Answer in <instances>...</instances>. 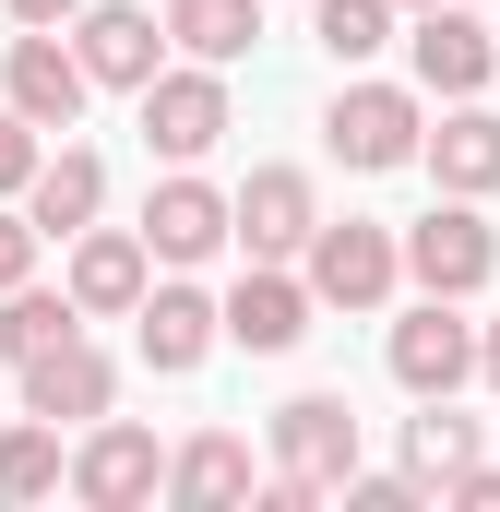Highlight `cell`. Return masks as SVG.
<instances>
[{
	"instance_id": "obj_1",
	"label": "cell",
	"mask_w": 500,
	"mask_h": 512,
	"mask_svg": "<svg viewBox=\"0 0 500 512\" xmlns=\"http://www.w3.org/2000/svg\"><path fill=\"white\" fill-rule=\"evenodd\" d=\"M393 262H405L429 298H477V286H489V262H500V227L465 203V191H441V203H429V215L393 239Z\"/></svg>"
},
{
	"instance_id": "obj_2",
	"label": "cell",
	"mask_w": 500,
	"mask_h": 512,
	"mask_svg": "<svg viewBox=\"0 0 500 512\" xmlns=\"http://www.w3.org/2000/svg\"><path fill=\"white\" fill-rule=\"evenodd\" d=\"M143 143H155L167 167H203V155L227 143V72H215V60L155 72V84H143Z\"/></svg>"
},
{
	"instance_id": "obj_3",
	"label": "cell",
	"mask_w": 500,
	"mask_h": 512,
	"mask_svg": "<svg viewBox=\"0 0 500 512\" xmlns=\"http://www.w3.org/2000/svg\"><path fill=\"white\" fill-rule=\"evenodd\" d=\"M60 477H72V501L131 512V501L167 489V453H155V429H131V417H84V453H72Z\"/></svg>"
},
{
	"instance_id": "obj_4",
	"label": "cell",
	"mask_w": 500,
	"mask_h": 512,
	"mask_svg": "<svg viewBox=\"0 0 500 512\" xmlns=\"http://www.w3.org/2000/svg\"><path fill=\"white\" fill-rule=\"evenodd\" d=\"M84 96H96V84H84V60L60 48V24H24L12 60H0V108L36 120V131H72V120H84Z\"/></svg>"
},
{
	"instance_id": "obj_5",
	"label": "cell",
	"mask_w": 500,
	"mask_h": 512,
	"mask_svg": "<svg viewBox=\"0 0 500 512\" xmlns=\"http://www.w3.org/2000/svg\"><path fill=\"white\" fill-rule=\"evenodd\" d=\"M72 60H84V84L143 96V84L167 72V24H155V12H131V0H84V12H72Z\"/></svg>"
},
{
	"instance_id": "obj_6",
	"label": "cell",
	"mask_w": 500,
	"mask_h": 512,
	"mask_svg": "<svg viewBox=\"0 0 500 512\" xmlns=\"http://www.w3.org/2000/svg\"><path fill=\"white\" fill-rule=\"evenodd\" d=\"M274 465H286L298 489H346V477H358V405H346V393L274 405Z\"/></svg>"
},
{
	"instance_id": "obj_7",
	"label": "cell",
	"mask_w": 500,
	"mask_h": 512,
	"mask_svg": "<svg viewBox=\"0 0 500 512\" xmlns=\"http://www.w3.org/2000/svg\"><path fill=\"white\" fill-rule=\"evenodd\" d=\"M393 227L370 215H346V227H310V298H334V310H381L393 298Z\"/></svg>"
},
{
	"instance_id": "obj_8",
	"label": "cell",
	"mask_w": 500,
	"mask_h": 512,
	"mask_svg": "<svg viewBox=\"0 0 500 512\" xmlns=\"http://www.w3.org/2000/svg\"><path fill=\"white\" fill-rule=\"evenodd\" d=\"M417 96H405V84H346V96H334V108H322V143H334V155H346V167H405V155H417Z\"/></svg>"
},
{
	"instance_id": "obj_9",
	"label": "cell",
	"mask_w": 500,
	"mask_h": 512,
	"mask_svg": "<svg viewBox=\"0 0 500 512\" xmlns=\"http://www.w3.org/2000/svg\"><path fill=\"white\" fill-rule=\"evenodd\" d=\"M465 370H477V322H465L453 298H417V310L393 322V382L429 405V393H465Z\"/></svg>"
},
{
	"instance_id": "obj_10",
	"label": "cell",
	"mask_w": 500,
	"mask_h": 512,
	"mask_svg": "<svg viewBox=\"0 0 500 512\" xmlns=\"http://www.w3.org/2000/svg\"><path fill=\"white\" fill-rule=\"evenodd\" d=\"M310 227H322V203H310L298 167H250V191L227 203V239H239L250 262H298V251H310Z\"/></svg>"
},
{
	"instance_id": "obj_11",
	"label": "cell",
	"mask_w": 500,
	"mask_h": 512,
	"mask_svg": "<svg viewBox=\"0 0 500 512\" xmlns=\"http://www.w3.org/2000/svg\"><path fill=\"white\" fill-rule=\"evenodd\" d=\"M60 286H72V310H84V322H120L131 298L155 286L143 227H72V274H60Z\"/></svg>"
},
{
	"instance_id": "obj_12",
	"label": "cell",
	"mask_w": 500,
	"mask_h": 512,
	"mask_svg": "<svg viewBox=\"0 0 500 512\" xmlns=\"http://www.w3.org/2000/svg\"><path fill=\"white\" fill-rule=\"evenodd\" d=\"M108 358L84 346V334H60V346H36L24 358V417H48V429H84V417H108Z\"/></svg>"
},
{
	"instance_id": "obj_13",
	"label": "cell",
	"mask_w": 500,
	"mask_h": 512,
	"mask_svg": "<svg viewBox=\"0 0 500 512\" xmlns=\"http://www.w3.org/2000/svg\"><path fill=\"white\" fill-rule=\"evenodd\" d=\"M215 334H227V346H250V358H286V346L310 334V286H298V274H274V262H250L239 298L215 310Z\"/></svg>"
},
{
	"instance_id": "obj_14",
	"label": "cell",
	"mask_w": 500,
	"mask_h": 512,
	"mask_svg": "<svg viewBox=\"0 0 500 512\" xmlns=\"http://www.w3.org/2000/svg\"><path fill=\"white\" fill-rule=\"evenodd\" d=\"M131 334H143V370L179 382V370L215 358V298H203V286H143V298H131Z\"/></svg>"
},
{
	"instance_id": "obj_15",
	"label": "cell",
	"mask_w": 500,
	"mask_h": 512,
	"mask_svg": "<svg viewBox=\"0 0 500 512\" xmlns=\"http://www.w3.org/2000/svg\"><path fill=\"white\" fill-rule=\"evenodd\" d=\"M405 48H417V84H429V96H477V84L500 72L489 24H477L465 0H441V12H417V36H405Z\"/></svg>"
},
{
	"instance_id": "obj_16",
	"label": "cell",
	"mask_w": 500,
	"mask_h": 512,
	"mask_svg": "<svg viewBox=\"0 0 500 512\" xmlns=\"http://www.w3.org/2000/svg\"><path fill=\"white\" fill-rule=\"evenodd\" d=\"M12 203H24V227H36V239H72V227H96V203H108V167H96L84 143H60V155H36V179H24Z\"/></svg>"
},
{
	"instance_id": "obj_17",
	"label": "cell",
	"mask_w": 500,
	"mask_h": 512,
	"mask_svg": "<svg viewBox=\"0 0 500 512\" xmlns=\"http://www.w3.org/2000/svg\"><path fill=\"white\" fill-rule=\"evenodd\" d=\"M143 251H155V262L227 251V191H203L191 167H179V179H155V203H143Z\"/></svg>"
},
{
	"instance_id": "obj_18",
	"label": "cell",
	"mask_w": 500,
	"mask_h": 512,
	"mask_svg": "<svg viewBox=\"0 0 500 512\" xmlns=\"http://www.w3.org/2000/svg\"><path fill=\"white\" fill-rule=\"evenodd\" d=\"M417 155H429V179H441V191H465V203L500 191V120L477 108V96H453V120L417 131Z\"/></svg>"
},
{
	"instance_id": "obj_19",
	"label": "cell",
	"mask_w": 500,
	"mask_h": 512,
	"mask_svg": "<svg viewBox=\"0 0 500 512\" xmlns=\"http://www.w3.org/2000/svg\"><path fill=\"white\" fill-rule=\"evenodd\" d=\"M167 48H191V60H250L262 48V0H167Z\"/></svg>"
},
{
	"instance_id": "obj_20",
	"label": "cell",
	"mask_w": 500,
	"mask_h": 512,
	"mask_svg": "<svg viewBox=\"0 0 500 512\" xmlns=\"http://www.w3.org/2000/svg\"><path fill=\"white\" fill-rule=\"evenodd\" d=\"M167 489H179V501H203V512L250 501V441H239V429H203V441H179V453H167Z\"/></svg>"
},
{
	"instance_id": "obj_21",
	"label": "cell",
	"mask_w": 500,
	"mask_h": 512,
	"mask_svg": "<svg viewBox=\"0 0 500 512\" xmlns=\"http://www.w3.org/2000/svg\"><path fill=\"white\" fill-rule=\"evenodd\" d=\"M60 334H84V310H72V286H60V298H48L36 274H24V286H0V358H12V370H24L36 346H60Z\"/></svg>"
},
{
	"instance_id": "obj_22",
	"label": "cell",
	"mask_w": 500,
	"mask_h": 512,
	"mask_svg": "<svg viewBox=\"0 0 500 512\" xmlns=\"http://www.w3.org/2000/svg\"><path fill=\"white\" fill-rule=\"evenodd\" d=\"M310 36L334 48V72H358L393 48V0H310Z\"/></svg>"
},
{
	"instance_id": "obj_23",
	"label": "cell",
	"mask_w": 500,
	"mask_h": 512,
	"mask_svg": "<svg viewBox=\"0 0 500 512\" xmlns=\"http://www.w3.org/2000/svg\"><path fill=\"white\" fill-rule=\"evenodd\" d=\"M477 453V417H453V393H429V417H405V477L429 489L441 465H465Z\"/></svg>"
},
{
	"instance_id": "obj_24",
	"label": "cell",
	"mask_w": 500,
	"mask_h": 512,
	"mask_svg": "<svg viewBox=\"0 0 500 512\" xmlns=\"http://www.w3.org/2000/svg\"><path fill=\"white\" fill-rule=\"evenodd\" d=\"M48 489H60V429L48 417L0 429V501H48Z\"/></svg>"
},
{
	"instance_id": "obj_25",
	"label": "cell",
	"mask_w": 500,
	"mask_h": 512,
	"mask_svg": "<svg viewBox=\"0 0 500 512\" xmlns=\"http://www.w3.org/2000/svg\"><path fill=\"white\" fill-rule=\"evenodd\" d=\"M429 489H441L453 512H500V465H441Z\"/></svg>"
},
{
	"instance_id": "obj_26",
	"label": "cell",
	"mask_w": 500,
	"mask_h": 512,
	"mask_svg": "<svg viewBox=\"0 0 500 512\" xmlns=\"http://www.w3.org/2000/svg\"><path fill=\"white\" fill-rule=\"evenodd\" d=\"M24 179H36V120H12V108H0V203H12Z\"/></svg>"
},
{
	"instance_id": "obj_27",
	"label": "cell",
	"mask_w": 500,
	"mask_h": 512,
	"mask_svg": "<svg viewBox=\"0 0 500 512\" xmlns=\"http://www.w3.org/2000/svg\"><path fill=\"white\" fill-rule=\"evenodd\" d=\"M36 274V227H24V203H0V286H24Z\"/></svg>"
},
{
	"instance_id": "obj_28",
	"label": "cell",
	"mask_w": 500,
	"mask_h": 512,
	"mask_svg": "<svg viewBox=\"0 0 500 512\" xmlns=\"http://www.w3.org/2000/svg\"><path fill=\"white\" fill-rule=\"evenodd\" d=\"M346 501L358 512H417V477H346Z\"/></svg>"
},
{
	"instance_id": "obj_29",
	"label": "cell",
	"mask_w": 500,
	"mask_h": 512,
	"mask_svg": "<svg viewBox=\"0 0 500 512\" xmlns=\"http://www.w3.org/2000/svg\"><path fill=\"white\" fill-rule=\"evenodd\" d=\"M0 12H12V24H72L84 0H0Z\"/></svg>"
},
{
	"instance_id": "obj_30",
	"label": "cell",
	"mask_w": 500,
	"mask_h": 512,
	"mask_svg": "<svg viewBox=\"0 0 500 512\" xmlns=\"http://www.w3.org/2000/svg\"><path fill=\"white\" fill-rule=\"evenodd\" d=\"M477 370H489V382H500V322H489V334H477Z\"/></svg>"
},
{
	"instance_id": "obj_31",
	"label": "cell",
	"mask_w": 500,
	"mask_h": 512,
	"mask_svg": "<svg viewBox=\"0 0 500 512\" xmlns=\"http://www.w3.org/2000/svg\"><path fill=\"white\" fill-rule=\"evenodd\" d=\"M393 12H441V0H393Z\"/></svg>"
}]
</instances>
